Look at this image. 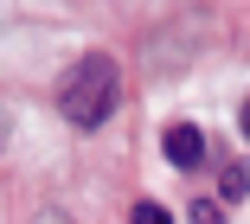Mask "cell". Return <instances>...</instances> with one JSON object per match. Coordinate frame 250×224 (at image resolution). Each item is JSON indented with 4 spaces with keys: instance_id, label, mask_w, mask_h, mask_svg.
Listing matches in <instances>:
<instances>
[{
    "instance_id": "2",
    "label": "cell",
    "mask_w": 250,
    "mask_h": 224,
    "mask_svg": "<svg viewBox=\"0 0 250 224\" xmlns=\"http://www.w3.org/2000/svg\"><path fill=\"white\" fill-rule=\"evenodd\" d=\"M167 160H173V166H186V173H192V166L206 160V135H199L192 122H173V128H167Z\"/></svg>"
},
{
    "instance_id": "7",
    "label": "cell",
    "mask_w": 250,
    "mask_h": 224,
    "mask_svg": "<svg viewBox=\"0 0 250 224\" xmlns=\"http://www.w3.org/2000/svg\"><path fill=\"white\" fill-rule=\"evenodd\" d=\"M39 224H71V218H39Z\"/></svg>"
},
{
    "instance_id": "3",
    "label": "cell",
    "mask_w": 250,
    "mask_h": 224,
    "mask_svg": "<svg viewBox=\"0 0 250 224\" xmlns=\"http://www.w3.org/2000/svg\"><path fill=\"white\" fill-rule=\"evenodd\" d=\"M218 192H225V205L250 199V166H244V160H231V166H225V186H218Z\"/></svg>"
},
{
    "instance_id": "6",
    "label": "cell",
    "mask_w": 250,
    "mask_h": 224,
    "mask_svg": "<svg viewBox=\"0 0 250 224\" xmlns=\"http://www.w3.org/2000/svg\"><path fill=\"white\" fill-rule=\"evenodd\" d=\"M237 122H244V135H250V102H244V116H237Z\"/></svg>"
},
{
    "instance_id": "1",
    "label": "cell",
    "mask_w": 250,
    "mask_h": 224,
    "mask_svg": "<svg viewBox=\"0 0 250 224\" xmlns=\"http://www.w3.org/2000/svg\"><path fill=\"white\" fill-rule=\"evenodd\" d=\"M122 102V71L116 58H103V51H83V58L58 77V116L77 122V128H103L116 116Z\"/></svg>"
},
{
    "instance_id": "5",
    "label": "cell",
    "mask_w": 250,
    "mask_h": 224,
    "mask_svg": "<svg viewBox=\"0 0 250 224\" xmlns=\"http://www.w3.org/2000/svg\"><path fill=\"white\" fill-rule=\"evenodd\" d=\"M192 224H225V205H212V199H199V205H192Z\"/></svg>"
},
{
    "instance_id": "4",
    "label": "cell",
    "mask_w": 250,
    "mask_h": 224,
    "mask_svg": "<svg viewBox=\"0 0 250 224\" xmlns=\"http://www.w3.org/2000/svg\"><path fill=\"white\" fill-rule=\"evenodd\" d=\"M128 224H173V211H167V205H154V199H141V205L128 211Z\"/></svg>"
}]
</instances>
